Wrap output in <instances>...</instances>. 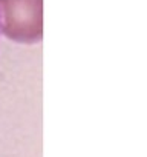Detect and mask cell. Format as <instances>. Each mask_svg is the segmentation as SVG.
Returning <instances> with one entry per match:
<instances>
[{"label": "cell", "instance_id": "1", "mask_svg": "<svg viewBox=\"0 0 147 157\" xmlns=\"http://www.w3.org/2000/svg\"><path fill=\"white\" fill-rule=\"evenodd\" d=\"M0 31L17 43L40 42L43 37V0H0Z\"/></svg>", "mask_w": 147, "mask_h": 157}, {"label": "cell", "instance_id": "2", "mask_svg": "<svg viewBox=\"0 0 147 157\" xmlns=\"http://www.w3.org/2000/svg\"><path fill=\"white\" fill-rule=\"evenodd\" d=\"M0 34H2V31H0Z\"/></svg>", "mask_w": 147, "mask_h": 157}]
</instances>
